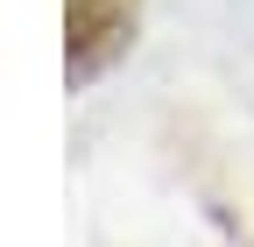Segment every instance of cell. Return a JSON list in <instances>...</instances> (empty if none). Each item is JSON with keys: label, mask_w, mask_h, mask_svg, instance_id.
Returning <instances> with one entry per match:
<instances>
[{"label": "cell", "mask_w": 254, "mask_h": 247, "mask_svg": "<svg viewBox=\"0 0 254 247\" xmlns=\"http://www.w3.org/2000/svg\"><path fill=\"white\" fill-rule=\"evenodd\" d=\"M134 43V0H64V64L71 78H99Z\"/></svg>", "instance_id": "obj_1"}]
</instances>
